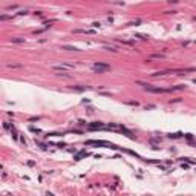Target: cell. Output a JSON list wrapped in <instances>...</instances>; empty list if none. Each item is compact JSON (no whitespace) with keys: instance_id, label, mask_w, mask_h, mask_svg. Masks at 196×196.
<instances>
[{"instance_id":"cell-1","label":"cell","mask_w":196,"mask_h":196,"mask_svg":"<svg viewBox=\"0 0 196 196\" xmlns=\"http://www.w3.org/2000/svg\"><path fill=\"white\" fill-rule=\"evenodd\" d=\"M110 69V66L109 64H104V63H95L94 64V71H98V74L103 71H109Z\"/></svg>"},{"instance_id":"cell-2","label":"cell","mask_w":196,"mask_h":196,"mask_svg":"<svg viewBox=\"0 0 196 196\" xmlns=\"http://www.w3.org/2000/svg\"><path fill=\"white\" fill-rule=\"evenodd\" d=\"M141 86H144V89L149 90V92H155V94H162V92H167L166 89H159V87H152L149 84H144V83H140Z\"/></svg>"},{"instance_id":"cell-3","label":"cell","mask_w":196,"mask_h":196,"mask_svg":"<svg viewBox=\"0 0 196 196\" xmlns=\"http://www.w3.org/2000/svg\"><path fill=\"white\" fill-rule=\"evenodd\" d=\"M74 66L71 64H61V66H54V71H61V72H66L68 69H72Z\"/></svg>"},{"instance_id":"cell-4","label":"cell","mask_w":196,"mask_h":196,"mask_svg":"<svg viewBox=\"0 0 196 196\" xmlns=\"http://www.w3.org/2000/svg\"><path fill=\"white\" fill-rule=\"evenodd\" d=\"M89 129L94 130V129H106V127L101 124V123H92V124H89Z\"/></svg>"},{"instance_id":"cell-5","label":"cell","mask_w":196,"mask_h":196,"mask_svg":"<svg viewBox=\"0 0 196 196\" xmlns=\"http://www.w3.org/2000/svg\"><path fill=\"white\" fill-rule=\"evenodd\" d=\"M8 68H18V64H6Z\"/></svg>"},{"instance_id":"cell-6","label":"cell","mask_w":196,"mask_h":196,"mask_svg":"<svg viewBox=\"0 0 196 196\" xmlns=\"http://www.w3.org/2000/svg\"><path fill=\"white\" fill-rule=\"evenodd\" d=\"M170 3H176V2H179V0H169Z\"/></svg>"}]
</instances>
